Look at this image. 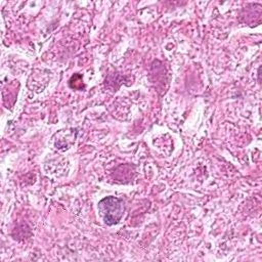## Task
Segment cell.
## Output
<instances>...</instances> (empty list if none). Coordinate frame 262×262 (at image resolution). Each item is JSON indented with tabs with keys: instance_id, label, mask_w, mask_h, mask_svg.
Masks as SVG:
<instances>
[{
	"instance_id": "6da1fadb",
	"label": "cell",
	"mask_w": 262,
	"mask_h": 262,
	"mask_svg": "<svg viewBox=\"0 0 262 262\" xmlns=\"http://www.w3.org/2000/svg\"><path fill=\"white\" fill-rule=\"evenodd\" d=\"M98 211L107 225H113L119 222L124 212V203L116 196L103 198L98 203Z\"/></svg>"
}]
</instances>
